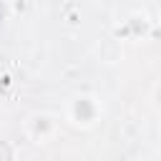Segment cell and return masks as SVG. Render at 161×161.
<instances>
[{
  "instance_id": "4",
  "label": "cell",
  "mask_w": 161,
  "mask_h": 161,
  "mask_svg": "<svg viewBox=\"0 0 161 161\" xmlns=\"http://www.w3.org/2000/svg\"><path fill=\"white\" fill-rule=\"evenodd\" d=\"M151 96H153L156 108H161V83H156V86H153V93H151Z\"/></svg>"
},
{
  "instance_id": "2",
  "label": "cell",
  "mask_w": 161,
  "mask_h": 161,
  "mask_svg": "<svg viewBox=\"0 0 161 161\" xmlns=\"http://www.w3.org/2000/svg\"><path fill=\"white\" fill-rule=\"evenodd\" d=\"M55 131H58V121L48 111H35L25 118V133L35 143H48L55 136Z\"/></svg>"
},
{
  "instance_id": "1",
  "label": "cell",
  "mask_w": 161,
  "mask_h": 161,
  "mask_svg": "<svg viewBox=\"0 0 161 161\" xmlns=\"http://www.w3.org/2000/svg\"><path fill=\"white\" fill-rule=\"evenodd\" d=\"M68 121L78 128H91L101 121L103 116V106L93 93H78L68 101V111H65Z\"/></svg>"
},
{
  "instance_id": "3",
  "label": "cell",
  "mask_w": 161,
  "mask_h": 161,
  "mask_svg": "<svg viewBox=\"0 0 161 161\" xmlns=\"http://www.w3.org/2000/svg\"><path fill=\"white\" fill-rule=\"evenodd\" d=\"M15 158H18V148H15V143L0 138V161H15Z\"/></svg>"
},
{
  "instance_id": "5",
  "label": "cell",
  "mask_w": 161,
  "mask_h": 161,
  "mask_svg": "<svg viewBox=\"0 0 161 161\" xmlns=\"http://www.w3.org/2000/svg\"><path fill=\"white\" fill-rule=\"evenodd\" d=\"M5 18H8V8H5V3L0 0V23H3Z\"/></svg>"
},
{
  "instance_id": "6",
  "label": "cell",
  "mask_w": 161,
  "mask_h": 161,
  "mask_svg": "<svg viewBox=\"0 0 161 161\" xmlns=\"http://www.w3.org/2000/svg\"><path fill=\"white\" fill-rule=\"evenodd\" d=\"M158 136H161V123H158Z\"/></svg>"
}]
</instances>
